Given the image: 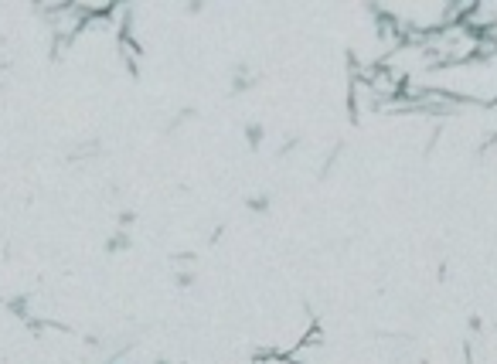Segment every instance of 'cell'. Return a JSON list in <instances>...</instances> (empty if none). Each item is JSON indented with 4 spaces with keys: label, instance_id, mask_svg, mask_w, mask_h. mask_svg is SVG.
Masks as SVG:
<instances>
[{
    "label": "cell",
    "instance_id": "6da1fadb",
    "mask_svg": "<svg viewBox=\"0 0 497 364\" xmlns=\"http://www.w3.org/2000/svg\"><path fill=\"white\" fill-rule=\"evenodd\" d=\"M246 136L252 140V143H259V136H262V130H259V126H252V130H246Z\"/></svg>",
    "mask_w": 497,
    "mask_h": 364
}]
</instances>
